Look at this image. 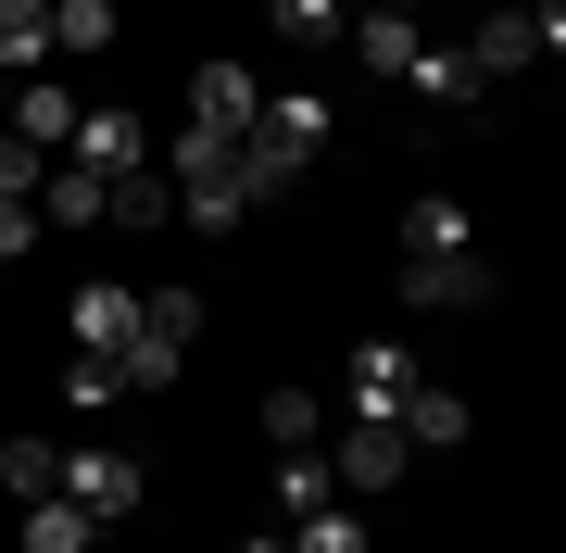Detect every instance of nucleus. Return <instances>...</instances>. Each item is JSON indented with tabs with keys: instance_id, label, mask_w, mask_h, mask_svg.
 Segmentation results:
<instances>
[{
	"instance_id": "nucleus-21",
	"label": "nucleus",
	"mask_w": 566,
	"mask_h": 553,
	"mask_svg": "<svg viewBox=\"0 0 566 553\" xmlns=\"http://www.w3.org/2000/svg\"><path fill=\"white\" fill-rule=\"evenodd\" d=\"M277 503H290V515L340 503V478H327V453H315V440H303V453H277Z\"/></svg>"
},
{
	"instance_id": "nucleus-10",
	"label": "nucleus",
	"mask_w": 566,
	"mask_h": 553,
	"mask_svg": "<svg viewBox=\"0 0 566 553\" xmlns=\"http://www.w3.org/2000/svg\"><path fill=\"white\" fill-rule=\"evenodd\" d=\"M403 88H416V102H453V114H465V102H479L491 76H479V63H465V39H416V63H403Z\"/></svg>"
},
{
	"instance_id": "nucleus-4",
	"label": "nucleus",
	"mask_w": 566,
	"mask_h": 553,
	"mask_svg": "<svg viewBox=\"0 0 566 553\" xmlns=\"http://www.w3.org/2000/svg\"><path fill=\"white\" fill-rule=\"evenodd\" d=\"M63 503H76L88 529H126V515H139V466H126V453H63Z\"/></svg>"
},
{
	"instance_id": "nucleus-18",
	"label": "nucleus",
	"mask_w": 566,
	"mask_h": 553,
	"mask_svg": "<svg viewBox=\"0 0 566 553\" xmlns=\"http://www.w3.org/2000/svg\"><path fill=\"white\" fill-rule=\"evenodd\" d=\"M51 63V0H0V76Z\"/></svg>"
},
{
	"instance_id": "nucleus-25",
	"label": "nucleus",
	"mask_w": 566,
	"mask_h": 553,
	"mask_svg": "<svg viewBox=\"0 0 566 553\" xmlns=\"http://www.w3.org/2000/svg\"><path fill=\"white\" fill-rule=\"evenodd\" d=\"M139 328L189 352V340H202V289H151V302H139Z\"/></svg>"
},
{
	"instance_id": "nucleus-31",
	"label": "nucleus",
	"mask_w": 566,
	"mask_h": 553,
	"mask_svg": "<svg viewBox=\"0 0 566 553\" xmlns=\"http://www.w3.org/2000/svg\"><path fill=\"white\" fill-rule=\"evenodd\" d=\"M378 13H428V0H378Z\"/></svg>"
},
{
	"instance_id": "nucleus-28",
	"label": "nucleus",
	"mask_w": 566,
	"mask_h": 553,
	"mask_svg": "<svg viewBox=\"0 0 566 553\" xmlns=\"http://www.w3.org/2000/svg\"><path fill=\"white\" fill-rule=\"evenodd\" d=\"M39 177H51V151H25L13 126H0V202H39Z\"/></svg>"
},
{
	"instance_id": "nucleus-27",
	"label": "nucleus",
	"mask_w": 566,
	"mask_h": 553,
	"mask_svg": "<svg viewBox=\"0 0 566 553\" xmlns=\"http://www.w3.org/2000/svg\"><path fill=\"white\" fill-rule=\"evenodd\" d=\"M114 365H126V390H164V377H177V365H189V352H177V340H151V328H139V340H126V352H114Z\"/></svg>"
},
{
	"instance_id": "nucleus-2",
	"label": "nucleus",
	"mask_w": 566,
	"mask_h": 553,
	"mask_svg": "<svg viewBox=\"0 0 566 553\" xmlns=\"http://www.w3.org/2000/svg\"><path fill=\"white\" fill-rule=\"evenodd\" d=\"M177 214L189 226H240V151L202 139V126H177Z\"/></svg>"
},
{
	"instance_id": "nucleus-33",
	"label": "nucleus",
	"mask_w": 566,
	"mask_h": 553,
	"mask_svg": "<svg viewBox=\"0 0 566 553\" xmlns=\"http://www.w3.org/2000/svg\"><path fill=\"white\" fill-rule=\"evenodd\" d=\"M0 102H13V76H0Z\"/></svg>"
},
{
	"instance_id": "nucleus-5",
	"label": "nucleus",
	"mask_w": 566,
	"mask_h": 553,
	"mask_svg": "<svg viewBox=\"0 0 566 553\" xmlns=\"http://www.w3.org/2000/svg\"><path fill=\"white\" fill-rule=\"evenodd\" d=\"M542 51H566V13H491L479 39H465V63H479V76H528Z\"/></svg>"
},
{
	"instance_id": "nucleus-32",
	"label": "nucleus",
	"mask_w": 566,
	"mask_h": 553,
	"mask_svg": "<svg viewBox=\"0 0 566 553\" xmlns=\"http://www.w3.org/2000/svg\"><path fill=\"white\" fill-rule=\"evenodd\" d=\"M240 553H290V541H240Z\"/></svg>"
},
{
	"instance_id": "nucleus-24",
	"label": "nucleus",
	"mask_w": 566,
	"mask_h": 553,
	"mask_svg": "<svg viewBox=\"0 0 566 553\" xmlns=\"http://www.w3.org/2000/svg\"><path fill=\"white\" fill-rule=\"evenodd\" d=\"M290 553H365L353 503H315V515H290Z\"/></svg>"
},
{
	"instance_id": "nucleus-26",
	"label": "nucleus",
	"mask_w": 566,
	"mask_h": 553,
	"mask_svg": "<svg viewBox=\"0 0 566 553\" xmlns=\"http://www.w3.org/2000/svg\"><path fill=\"white\" fill-rule=\"evenodd\" d=\"M264 440L303 453V440H315V390H264Z\"/></svg>"
},
{
	"instance_id": "nucleus-8",
	"label": "nucleus",
	"mask_w": 566,
	"mask_h": 553,
	"mask_svg": "<svg viewBox=\"0 0 566 553\" xmlns=\"http://www.w3.org/2000/svg\"><path fill=\"white\" fill-rule=\"evenodd\" d=\"M0 126H13L25 151H63V139H76V88H63V76H13V102H0Z\"/></svg>"
},
{
	"instance_id": "nucleus-29",
	"label": "nucleus",
	"mask_w": 566,
	"mask_h": 553,
	"mask_svg": "<svg viewBox=\"0 0 566 553\" xmlns=\"http://www.w3.org/2000/svg\"><path fill=\"white\" fill-rule=\"evenodd\" d=\"M63 390H76V403H126V365H114V352H76V365H63Z\"/></svg>"
},
{
	"instance_id": "nucleus-20",
	"label": "nucleus",
	"mask_w": 566,
	"mask_h": 553,
	"mask_svg": "<svg viewBox=\"0 0 566 553\" xmlns=\"http://www.w3.org/2000/svg\"><path fill=\"white\" fill-rule=\"evenodd\" d=\"M0 491H13V503L63 491V453H51V440H0Z\"/></svg>"
},
{
	"instance_id": "nucleus-1",
	"label": "nucleus",
	"mask_w": 566,
	"mask_h": 553,
	"mask_svg": "<svg viewBox=\"0 0 566 553\" xmlns=\"http://www.w3.org/2000/svg\"><path fill=\"white\" fill-rule=\"evenodd\" d=\"M327 151V102H264L240 126V202H277V189H303V164Z\"/></svg>"
},
{
	"instance_id": "nucleus-9",
	"label": "nucleus",
	"mask_w": 566,
	"mask_h": 553,
	"mask_svg": "<svg viewBox=\"0 0 566 553\" xmlns=\"http://www.w3.org/2000/svg\"><path fill=\"white\" fill-rule=\"evenodd\" d=\"M403 390H416V352H403V340H365L353 377H340V403H353V415H403Z\"/></svg>"
},
{
	"instance_id": "nucleus-22",
	"label": "nucleus",
	"mask_w": 566,
	"mask_h": 553,
	"mask_svg": "<svg viewBox=\"0 0 566 553\" xmlns=\"http://www.w3.org/2000/svg\"><path fill=\"white\" fill-rule=\"evenodd\" d=\"M264 25H277L290 51H327L340 39V0H264Z\"/></svg>"
},
{
	"instance_id": "nucleus-3",
	"label": "nucleus",
	"mask_w": 566,
	"mask_h": 553,
	"mask_svg": "<svg viewBox=\"0 0 566 553\" xmlns=\"http://www.w3.org/2000/svg\"><path fill=\"white\" fill-rule=\"evenodd\" d=\"M491 302V252H428V265H403V315H479Z\"/></svg>"
},
{
	"instance_id": "nucleus-14",
	"label": "nucleus",
	"mask_w": 566,
	"mask_h": 553,
	"mask_svg": "<svg viewBox=\"0 0 566 553\" xmlns=\"http://www.w3.org/2000/svg\"><path fill=\"white\" fill-rule=\"evenodd\" d=\"M390 428H403L416 453H453V440H465V403H453V390H428V377H416V390H403V415H390Z\"/></svg>"
},
{
	"instance_id": "nucleus-17",
	"label": "nucleus",
	"mask_w": 566,
	"mask_h": 553,
	"mask_svg": "<svg viewBox=\"0 0 566 553\" xmlns=\"http://www.w3.org/2000/svg\"><path fill=\"white\" fill-rule=\"evenodd\" d=\"M39 226H102V177H88V164H51L39 177Z\"/></svg>"
},
{
	"instance_id": "nucleus-6",
	"label": "nucleus",
	"mask_w": 566,
	"mask_h": 553,
	"mask_svg": "<svg viewBox=\"0 0 566 553\" xmlns=\"http://www.w3.org/2000/svg\"><path fill=\"white\" fill-rule=\"evenodd\" d=\"M403 466H416V440L390 428V415H353V440H340V466H327V478H340V491H390Z\"/></svg>"
},
{
	"instance_id": "nucleus-12",
	"label": "nucleus",
	"mask_w": 566,
	"mask_h": 553,
	"mask_svg": "<svg viewBox=\"0 0 566 553\" xmlns=\"http://www.w3.org/2000/svg\"><path fill=\"white\" fill-rule=\"evenodd\" d=\"M164 214H177V189H164L151 164H126V177H102V226H139V240H151Z\"/></svg>"
},
{
	"instance_id": "nucleus-15",
	"label": "nucleus",
	"mask_w": 566,
	"mask_h": 553,
	"mask_svg": "<svg viewBox=\"0 0 566 553\" xmlns=\"http://www.w3.org/2000/svg\"><path fill=\"white\" fill-rule=\"evenodd\" d=\"M479 240V226H465V202H441V189H428V202H403V265H428V252H465Z\"/></svg>"
},
{
	"instance_id": "nucleus-30",
	"label": "nucleus",
	"mask_w": 566,
	"mask_h": 553,
	"mask_svg": "<svg viewBox=\"0 0 566 553\" xmlns=\"http://www.w3.org/2000/svg\"><path fill=\"white\" fill-rule=\"evenodd\" d=\"M39 252V202H0V265H25Z\"/></svg>"
},
{
	"instance_id": "nucleus-7",
	"label": "nucleus",
	"mask_w": 566,
	"mask_h": 553,
	"mask_svg": "<svg viewBox=\"0 0 566 553\" xmlns=\"http://www.w3.org/2000/svg\"><path fill=\"white\" fill-rule=\"evenodd\" d=\"M264 114V88L240 76V63H202V76H189V126H202V139H227L240 151V126Z\"/></svg>"
},
{
	"instance_id": "nucleus-19",
	"label": "nucleus",
	"mask_w": 566,
	"mask_h": 553,
	"mask_svg": "<svg viewBox=\"0 0 566 553\" xmlns=\"http://www.w3.org/2000/svg\"><path fill=\"white\" fill-rule=\"evenodd\" d=\"M88 541H102V529H88L63 491H39V503H25V553H88Z\"/></svg>"
},
{
	"instance_id": "nucleus-23",
	"label": "nucleus",
	"mask_w": 566,
	"mask_h": 553,
	"mask_svg": "<svg viewBox=\"0 0 566 553\" xmlns=\"http://www.w3.org/2000/svg\"><path fill=\"white\" fill-rule=\"evenodd\" d=\"M51 51H114V0H51Z\"/></svg>"
},
{
	"instance_id": "nucleus-13",
	"label": "nucleus",
	"mask_w": 566,
	"mask_h": 553,
	"mask_svg": "<svg viewBox=\"0 0 566 553\" xmlns=\"http://www.w3.org/2000/svg\"><path fill=\"white\" fill-rule=\"evenodd\" d=\"M63 164H88V177H126V164H139V126H126V114H76Z\"/></svg>"
},
{
	"instance_id": "nucleus-16",
	"label": "nucleus",
	"mask_w": 566,
	"mask_h": 553,
	"mask_svg": "<svg viewBox=\"0 0 566 553\" xmlns=\"http://www.w3.org/2000/svg\"><path fill=\"white\" fill-rule=\"evenodd\" d=\"M353 63L403 76V63H416V13H378V0H365V13H353Z\"/></svg>"
},
{
	"instance_id": "nucleus-11",
	"label": "nucleus",
	"mask_w": 566,
	"mask_h": 553,
	"mask_svg": "<svg viewBox=\"0 0 566 553\" xmlns=\"http://www.w3.org/2000/svg\"><path fill=\"white\" fill-rule=\"evenodd\" d=\"M139 340V289L102 277V289H76V352H126Z\"/></svg>"
}]
</instances>
